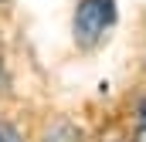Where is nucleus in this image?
Listing matches in <instances>:
<instances>
[{"label": "nucleus", "instance_id": "obj_1", "mask_svg": "<svg viewBox=\"0 0 146 142\" xmlns=\"http://www.w3.org/2000/svg\"><path fill=\"white\" fill-rule=\"evenodd\" d=\"M115 20V0H78L75 7V41L82 47L99 44Z\"/></svg>", "mask_w": 146, "mask_h": 142}, {"label": "nucleus", "instance_id": "obj_2", "mask_svg": "<svg viewBox=\"0 0 146 142\" xmlns=\"http://www.w3.org/2000/svg\"><path fill=\"white\" fill-rule=\"evenodd\" d=\"M136 142H146V102L139 105V122H136Z\"/></svg>", "mask_w": 146, "mask_h": 142}, {"label": "nucleus", "instance_id": "obj_3", "mask_svg": "<svg viewBox=\"0 0 146 142\" xmlns=\"http://www.w3.org/2000/svg\"><path fill=\"white\" fill-rule=\"evenodd\" d=\"M0 142H21V135H17L7 122H0Z\"/></svg>", "mask_w": 146, "mask_h": 142}]
</instances>
